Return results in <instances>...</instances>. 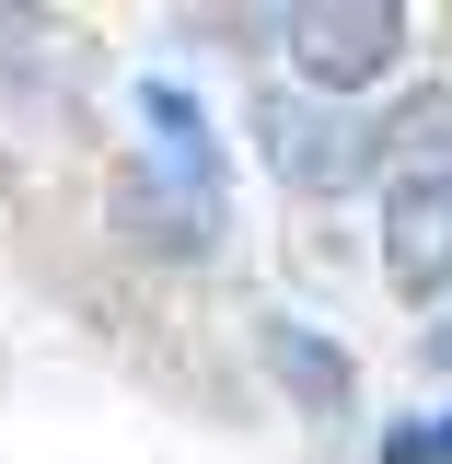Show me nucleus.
<instances>
[{"label":"nucleus","mask_w":452,"mask_h":464,"mask_svg":"<svg viewBox=\"0 0 452 464\" xmlns=\"http://www.w3.org/2000/svg\"><path fill=\"white\" fill-rule=\"evenodd\" d=\"M267 360H279V383L302 406H348V360L325 337H302V325H267Z\"/></svg>","instance_id":"obj_4"},{"label":"nucleus","mask_w":452,"mask_h":464,"mask_svg":"<svg viewBox=\"0 0 452 464\" xmlns=\"http://www.w3.org/2000/svg\"><path fill=\"white\" fill-rule=\"evenodd\" d=\"M255 140H267L279 186H302V198H348L360 174L383 163V128H348L337 93H302V82L255 93Z\"/></svg>","instance_id":"obj_1"},{"label":"nucleus","mask_w":452,"mask_h":464,"mask_svg":"<svg viewBox=\"0 0 452 464\" xmlns=\"http://www.w3.org/2000/svg\"><path fill=\"white\" fill-rule=\"evenodd\" d=\"M395 47H406L395 0H302V12H290V58H302L313 93H360Z\"/></svg>","instance_id":"obj_2"},{"label":"nucleus","mask_w":452,"mask_h":464,"mask_svg":"<svg viewBox=\"0 0 452 464\" xmlns=\"http://www.w3.org/2000/svg\"><path fill=\"white\" fill-rule=\"evenodd\" d=\"M383 464H452V418H395L383 430Z\"/></svg>","instance_id":"obj_6"},{"label":"nucleus","mask_w":452,"mask_h":464,"mask_svg":"<svg viewBox=\"0 0 452 464\" xmlns=\"http://www.w3.org/2000/svg\"><path fill=\"white\" fill-rule=\"evenodd\" d=\"M383 279L406 302L452 290V174H395V198H383Z\"/></svg>","instance_id":"obj_3"},{"label":"nucleus","mask_w":452,"mask_h":464,"mask_svg":"<svg viewBox=\"0 0 452 464\" xmlns=\"http://www.w3.org/2000/svg\"><path fill=\"white\" fill-rule=\"evenodd\" d=\"M406 151H452V82L418 93L406 116H383V163H406Z\"/></svg>","instance_id":"obj_5"}]
</instances>
